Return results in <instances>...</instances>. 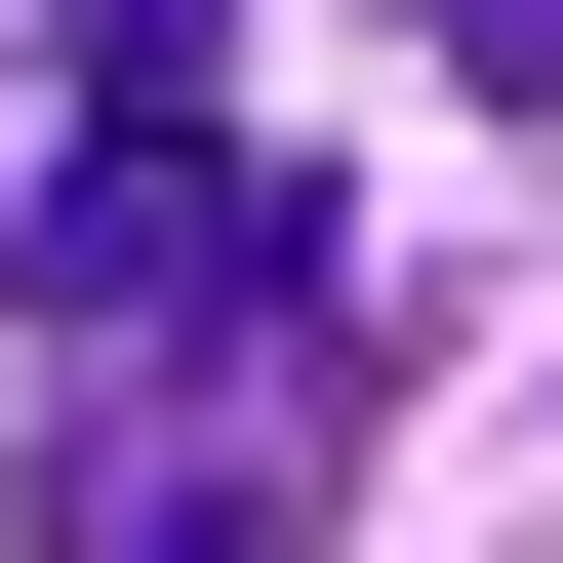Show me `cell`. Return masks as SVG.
Returning <instances> with one entry per match:
<instances>
[{"label": "cell", "mask_w": 563, "mask_h": 563, "mask_svg": "<svg viewBox=\"0 0 563 563\" xmlns=\"http://www.w3.org/2000/svg\"><path fill=\"white\" fill-rule=\"evenodd\" d=\"M0 282H41V363H121V322H242V282H363V242H322V201H282L201 81H121L81 162L0 201Z\"/></svg>", "instance_id": "obj_2"}, {"label": "cell", "mask_w": 563, "mask_h": 563, "mask_svg": "<svg viewBox=\"0 0 563 563\" xmlns=\"http://www.w3.org/2000/svg\"><path fill=\"white\" fill-rule=\"evenodd\" d=\"M402 41H443V81H483V121H563V0H402Z\"/></svg>", "instance_id": "obj_3"}, {"label": "cell", "mask_w": 563, "mask_h": 563, "mask_svg": "<svg viewBox=\"0 0 563 563\" xmlns=\"http://www.w3.org/2000/svg\"><path fill=\"white\" fill-rule=\"evenodd\" d=\"M322 483H363V282H242V322L41 363L0 523H41V563H322Z\"/></svg>", "instance_id": "obj_1"}]
</instances>
